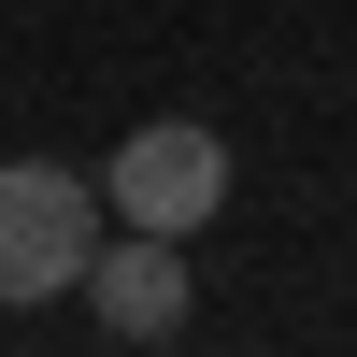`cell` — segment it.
Listing matches in <instances>:
<instances>
[{"mask_svg":"<svg viewBox=\"0 0 357 357\" xmlns=\"http://www.w3.org/2000/svg\"><path fill=\"white\" fill-rule=\"evenodd\" d=\"M100 186L86 172H57V158H15L0 172V314H29V301H72L86 286V257H100Z\"/></svg>","mask_w":357,"mask_h":357,"instance_id":"cell-1","label":"cell"},{"mask_svg":"<svg viewBox=\"0 0 357 357\" xmlns=\"http://www.w3.org/2000/svg\"><path fill=\"white\" fill-rule=\"evenodd\" d=\"M100 215H114V229H172V243H200V229L229 215V143L200 129V114H143V129L114 143V172H100Z\"/></svg>","mask_w":357,"mask_h":357,"instance_id":"cell-2","label":"cell"},{"mask_svg":"<svg viewBox=\"0 0 357 357\" xmlns=\"http://www.w3.org/2000/svg\"><path fill=\"white\" fill-rule=\"evenodd\" d=\"M86 314H100V343H186L200 314V272L172 229H100V257H86Z\"/></svg>","mask_w":357,"mask_h":357,"instance_id":"cell-3","label":"cell"}]
</instances>
